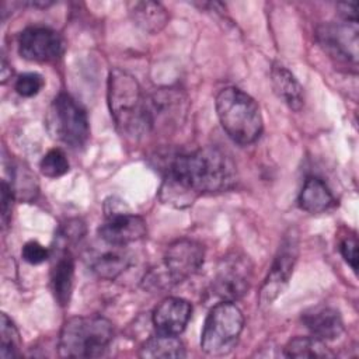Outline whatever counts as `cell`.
<instances>
[{"label":"cell","mask_w":359,"mask_h":359,"mask_svg":"<svg viewBox=\"0 0 359 359\" xmlns=\"http://www.w3.org/2000/svg\"><path fill=\"white\" fill-rule=\"evenodd\" d=\"M0 330H1L0 356L3 359L20 358L21 356L20 332H18L15 324L11 321V318L6 313H1V316H0Z\"/></svg>","instance_id":"obj_22"},{"label":"cell","mask_w":359,"mask_h":359,"mask_svg":"<svg viewBox=\"0 0 359 359\" xmlns=\"http://www.w3.org/2000/svg\"><path fill=\"white\" fill-rule=\"evenodd\" d=\"M192 314L189 302L181 297L164 299L153 311V325L157 334L180 335Z\"/></svg>","instance_id":"obj_13"},{"label":"cell","mask_w":359,"mask_h":359,"mask_svg":"<svg viewBox=\"0 0 359 359\" xmlns=\"http://www.w3.org/2000/svg\"><path fill=\"white\" fill-rule=\"evenodd\" d=\"M63 52V38L49 27H27L18 35V53L27 60L50 63L60 59Z\"/></svg>","instance_id":"obj_11"},{"label":"cell","mask_w":359,"mask_h":359,"mask_svg":"<svg viewBox=\"0 0 359 359\" xmlns=\"http://www.w3.org/2000/svg\"><path fill=\"white\" fill-rule=\"evenodd\" d=\"M13 70H11V66L7 63L6 57L3 56L1 57V70H0V74H1V83L4 84L7 81V79L11 76Z\"/></svg>","instance_id":"obj_29"},{"label":"cell","mask_w":359,"mask_h":359,"mask_svg":"<svg viewBox=\"0 0 359 359\" xmlns=\"http://www.w3.org/2000/svg\"><path fill=\"white\" fill-rule=\"evenodd\" d=\"M43 84H45V80L39 73L29 72L18 76V79L15 80L14 88L21 97L28 98V97L36 95L42 90Z\"/></svg>","instance_id":"obj_24"},{"label":"cell","mask_w":359,"mask_h":359,"mask_svg":"<svg viewBox=\"0 0 359 359\" xmlns=\"http://www.w3.org/2000/svg\"><path fill=\"white\" fill-rule=\"evenodd\" d=\"M244 317L233 302H220L210 309L201 334V348L212 356L230 353L243 332Z\"/></svg>","instance_id":"obj_6"},{"label":"cell","mask_w":359,"mask_h":359,"mask_svg":"<svg viewBox=\"0 0 359 359\" xmlns=\"http://www.w3.org/2000/svg\"><path fill=\"white\" fill-rule=\"evenodd\" d=\"M252 282V262L238 251L224 255L213 278V292L224 302H236L241 299L250 289Z\"/></svg>","instance_id":"obj_9"},{"label":"cell","mask_w":359,"mask_h":359,"mask_svg":"<svg viewBox=\"0 0 359 359\" xmlns=\"http://www.w3.org/2000/svg\"><path fill=\"white\" fill-rule=\"evenodd\" d=\"M129 14L133 22L149 34L160 32L168 22V13L157 1H133L129 4Z\"/></svg>","instance_id":"obj_17"},{"label":"cell","mask_w":359,"mask_h":359,"mask_svg":"<svg viewBox=\"0 0 359 359\" xmlns=\"http://www.w3.org/2000/svg\"><path fill=\"white\" fill-rule=\"evenodd\" d=\"M337 8L339 10V14L344 21L358 22L356 20V3H339L337 4Z\"/></svg>","instance_id":"obj_28"},{"label":"cell","mask_w":359,"mask_h":359,"mask_svg":"<svg viewBox=\"0 0 359 359\" xmlns=\"http://www.w3.org/2000/svg\"><path fill=\"white\" fill-rule=\"evenodd\" d=\"M297 255H299L297 236L290 230V233L286 234L283 241L280 243L279 250L269 268V272L259 289L258 304L261 309L269 307L278 299V296L283 293L293 273Z\"/></svg>","instance_id":"obj_10"},{"label":"cell","mask_w":359,"mask_h":359,"mask_svg":"<svg viewBox=\"0 0 359 359\" xmlns=\"http://www.w3.org/2000/svg\"><path fill=\"white\" fill-rule=\"evenodd\" d=\"M114 325L101 316L69 318L59 334V355L63 358H101L109 351Z\"/></svg>","instance_id":"obj_4"},{"label":"cell","mask_w":359,"mask_h":359,"mask_svg":"<svg viewBox=\"0 0 359 359\" xmlns=\"http://www.w3.org/2000/svg\"><path fill=\"white\" fill-rule=\"evenodd\" d=\"M108 107L116 128L132 137H140L151 130L147 95L139 81L122 69H112L107 87Z\"/></svg>","instance_id":"obj_2"},{"label":"cell","mask_w":359,"mask_h":359,"mask_svg":"<svg viewBox=\"0 0 359 359\" xmlns=\"http://www.w3.org/2000/svg\"><path fill=\"white\" fill-rule=\"evenodd\" d=\"M205 248L191 238H178L168 244L163 257V269L151 271L144 276L147 287H171L195 275L203 265Z\"/></svg>","instance_id":"obj_5"},{"label":"cell","mask_w":359,"mask_h":359,"mask_svg":"<svg viewBox=\"0 0 359 359\" xmlns=\"http://www.w3.org/2000/svg\"><path fill=\"white\" fill-rule=\"evenodd\" d=\"M302 323L313 337L324 342L337 339L344 332V321L339 311L325 304L307 309L302 314Z\"/></svg>","instance_id":"obj_14"},{"label":"cell","mask_w":359,"mask_h":359,"mask_svg":"<svg viewBox=\"0 0 359 359\" xmlns=\"http://www.w3.org/2000/svg\"><path fill=\"white\" fill-rule=\"evenodd\" d=\"M217 118L229 137L241 144L254 143L262 133V115L255 100L237 87L219 91L215 101Z\"/></svg>","instance_id":"obj_3"},{"label":"cell","mask_w":359,"mask_h":359,"mask_svg":"<svg viewBox=\"0 0 359 359\" xmlns=\"http://www.w3.org/2000/svg\"><path fill=\"white\" fill-rule=\"evenodd\" d=\"M339 251L344 259L351 265V268L356 272L358 271V241L355 237H346L341 241Z\"/></svg>","instance_id":"obj_27"},{"label":"cell","mask_w":359,"mask_h":359,"mask_svg":"<svg viewBox=\"0 0 359 359\" xmlns=\"http://www.w3.org/2000/svg\"><path fill=\"white\" fill-rule=\"evenodd\" d=\"M271 83L278 98L290 109L300 111L303 108V88L289 69L280 63H273L271 69Z\"/></svg>","instance_id":"obj_15"},{"label":"cell","mask_w":359,"mask_h":359,"mask_svg":"<svg viewBox=\"0 0 359 359\" xmlns=\"http://www.w3.org/2000/svg\"><path fill=\"white\" fill-rule=\"evenodd\" d=\"M22 259L31 265H38L45 262L49 258V250L39 244L35 240H31L24 244L22 251H21Z\"/></svg>","instance_id":"obj_25"},{"label":"cell","mask_w":359,"mask_h":359,"mask_svg":"<svg viewBox=\"0 0 359 359\" xmlns=\"http://www.w3.org/2000/svg\"><path fill=\"white\" fill-rule=\"evenodd\" d=\"M74 259L69 250H65L56 259L50 271V285L53 296L60 306H67L73 292Z\"/></svg>","instance_id":"obj_16"},{"label":"cell","mask_w":359,"mask_h":359,"mask_svg":"<svg viewBox=\"0 0 359 359\" xmlns=\"http://www.w3.org/2000/svg\"><path fill=\"white\" fill-rule=\"evenodd\" d=\"M317 39L332 57L352 63L358 62V22L342 21L323 24L317 29Z\"/></svg>","instance_id":"obj_12"},{"label":"cell","mask_w":359,"mask_h":359,"mask_svg":"<svg viewBox=\"0 0 359 359\" xmlns=\"http://www.w3.org/2000/svg\"><path fill=\"white\" fill-rule=\"evenodd\" d=\"M237 171L220 149L205 146L168 158L160 188L163 203L187 208L202 194L224 192L234 187Z\"/></svg>","instance_id":"obj_1"},{"label":"cell","mask_w":359,"mask_h":359,"mask_svg":"<svg viewBox=\"0 0 359 359\" xmlns=\"http://www.w3.org/2000/svg\"><path fill=\"white\" fill-rule=\"evenodd\" d=\"M287 358H330L334 353L327 348L325 342L316 337H294L283 348Z\"/></svg>","instance_id":"obj_21"},{"label":"cell","mask_w":359,"mask_h":359,"mask_svg":"<svg viewBox=\"0 0 359 359\" xmlns=\"http://www.w3.org/2000/svg\"><path fill=\"white\" fill-rule=\"evenodd\" d=\"M69 160L65 151L57 147L50 149L39 163L41 172L49 178H57L65 175L69 171Z\"/></svg>","instance_id":"obj_23"},{"label":"cell","mask_w":359,"mask_h":359,"mask_svg":"<svg viewBox=\"0 0 359 359\" xmlns=\"http://www.w3.org/2000/svg\"><path fill=\"white\" fill-rule=\"evenodd\" d=\"M139 355L142 358H185V346L178 335L157 334L149 338L140 348Z\"/></svg>","instance_id":"obj_20"},{"label":"cell","mask_w":359,"mask_h":359,"mask_svg":"<svg viewBox=\"0 0 359 359\" xmlns=\"http://www.w3.org/2000/svg\"><path fill=\"white\" fill-rule=\"evenodd\" d=\"M46 128L53 139L73 149L83 147L90 137L86 109L66 93L56 95L49 105Z\"/></svg>","instance_id":"obj_7"},{"label":"cell","mask_w":359,"mask_h":359,"mask_svg":"<svg viewBox=\"0 0 359 359\" xmlns=\"http://www.w3.org/2000/svg\"><path fill=\"white\" fill-rule=\"evenodd\" d=\"M109 247L111 250L91 257L90 266L97 276L111 280L118 278L130 265V257L123 251V247Z\"/></svg>","instance_id":"obj_19"},{"label":"cell","mask_w":359,"mask_h":359,"mask_svg":"<svg viewBox=\"0 0 359 359\" xmlns=\"http://www.w3.org/2000/svg\"><path fill=\"white\" fill-rule=\"evenodd\" d=\"M15 198L11 184L7 182V180L1 181V224L3 229L6 230V227L10 223V217H11V208H13V199Z\"/></svg>","instance_id":"obj_26"},{"label":"cell","mask_w":359,"mask_h":359,"mask_svg":"<svg viewBox=\"0 0 359 359\" xmlns=\"http://www.w3.org/2000/svg\"><path fill=\"white\" fill-rule=\"evenodd\" d=\"M334 195L318 177H309L299 194V206L309 213H323L334 206Z\"/></svg>","instance_id":"obj_18"},{"label":"cell","mask_w":359,"mask_h":359,"mask_svg":"<svg viewBox=\"0 0 359 359\" xmlns=\"http://www.w3.org/2000/svg\"><path fill=\"white\" fill-rule=\"evenodd\" d=\"M105 222L98 227V237L107 245L126 247L146 236L144 220L132 213L128 205L116 198L109 196L104 202Z\"/></svg>","instance_id":"obj_8"}]
</instances>
